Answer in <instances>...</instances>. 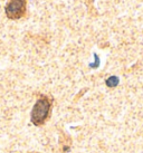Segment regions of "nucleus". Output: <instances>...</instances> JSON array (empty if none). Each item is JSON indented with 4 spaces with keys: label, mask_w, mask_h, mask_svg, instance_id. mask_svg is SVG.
Returning a JSON list of instances; mask_svg holds the SVG:
<instances>
[{
    "label": "nucleus",
    "mask_w": 143,
    "mask_h": 153,
    "mask_svg": "<svg viewBox=\"0 0 143 153\" xmlns=\"http://www.w3.org/2000/svg\"><path fill=\"white\" fill-rule=\"evenodd\" d=\"M51 108V100L46 96H42L38 100L31 111V122L36 126H40L45 123L49 116Z\"/></svg>",
    "instance_id": "1"
},
{
    "label": "nucleus",
    "mask_w": 143,
    "mask_h": 153,
    "mask_svg": "<svg viewBox=\"0 0 143 153\" xmlns=\"http://www.w3.org/2000/svg\"><path fill=\"white\" fill-rule=\"evenodd\" d=\"M26 8L27 0H10L4 8V13L9 19L17 20L25 15Z\"/></svg>",
    "instance_id": "2"
},
{
    "label": "nucleus",
    "mask_w": 143,
    "mask_h": 153,
    "mask_svg": "<svg viewBox=\"0 0 143 153\" xmlns=\"http://www.w3.org/2000/svg\"><path fill=\"white\" fill-rule=\"evenodd\" d=\"M118 83V78L115 76H112L109 77V79L106 81V85L109 86V87H114V86H116Z\"/></svg>",
    "instance_id": "3"
}]
</instances>
